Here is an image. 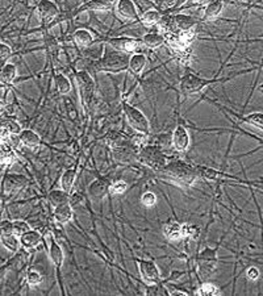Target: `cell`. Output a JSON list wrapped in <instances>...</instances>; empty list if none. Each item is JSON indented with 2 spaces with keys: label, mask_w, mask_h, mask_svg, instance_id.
Here are the masks:
<instances>
[{
  "label": "cell",
  "mask_w": 263,
  "mask_h": 296,
  "mask_svg": "<svg viewBox=\"0 0 263 296\" xmlns=\"http://www.w3.org/2000/svg\"><path fill=\"white\" fill-rule=\"evenodd\" d=\"M147 63V58L145 54L142 53H135L130 54L129 57V63H128V70L132 74L140 75L145 70Z\"/></svg>",
  "instance_id": "obj_20"
},
{
  "label": "cell",
  "mask_w": 263,
  "mask_h": 296,
  "mask_svg": "<svg viewBox=\"0 0 263 296\" xmlns=\"http://www.w3.org/2000/svg\"><path fill=\"white\" fill-rule=\"evenodd\" d=\"M88 193L94 200L104 199L107 193H110V183H107L103 179H95L88 186Z\"/></svg>",
  "instance_id": "obj_17"
},
{
  "label": "cell",
  "mask_w": 263,
  "mask_h": 296,
  "mask_svg": "<svg viewBox=\"0 0 263 296\" xmlns=\"http://www.w3.org/2000/svg\"><path fill=\"white\" fill-rule=\"evenodd\" d=\"M37 11L40 19L44 22H51L58 16V7L51 0H41Z\"/></svg>",
  "instance_id": "obj_14"
},
{
  "label": "cell",
  "mask_w": 263,
  "mask_h": 296,
  "mask_svg": "<svg viewBox=\"0 0 263 296\" xmlns=\"http://www.w3.org/2000/svg\"><path fill=\"white\" fill-rule=\"evenodd\" d=\"M195 295H197V296L220 295V288L216 286V284L208 283V282H205V283L200 284V287H199V288L195 291Z\"/></svg>",
  "instance_id": "obj_35"
},
{
  "label": "cell",
  "mask_w": 263,
  "mask_h": 296,
  "mask_svg": "<svg viewBox=\"0 0 263 296\" xmlns=\"http://www.w3.org/2000/svg\"><path fill=\"white\" fill-rule=\"evenodd\" d=\"M16 154L13 147L7 145L6 142L0 143V165H11L15 162Z\"/></svg>",
  "instance_id": "obj_29"
},
{
  "label": "cell",
  "mask_w": 263,
  "mask_h": 296,
  "mask_svg": "<svg viewBox=\"0 0 263 296\" xmlns=\"http://www.w3.org/2000/svg\"><path fill=\"white\" fill-rule=\"evenodd\" d=\"M45 241H46L47 250H49V258H50L51 263L56 266V268H61L65 262V253H63L61 245L56 241L51 232H46L44 236Z\"/></svg>",
  "instance_id": "obj_9"
},
{
  "label": "cell",
  "mask_w": 263,
  "mask_h": 296,
  "mask_svg": "<svg viewBox=\"0 0 263 296\" xmlns=\"http://www.w3.org/2000/svg\"><path fill=\"white\" fill-rule=\"evenodd\" d=\"M0 208H2V199H0Z\"/></svg>",
  "instance_id": "obj_52"
},
{
  "label": "cell",
  "mask_w": 263,
  "mask_h": 296,
  "mask_svg": "<svg viewBox=\"0 0 263 296\" xmlns=\"http://www.w3.org/2000/svg\"><path fill=\"white\" fill-rule=\"evenodd\" d=\"M117 15L124 20H130V21H136L138 20V11L136 8L135 3L132 0H119L115 6Z\"/></svg>",
  "instance_id": "obj_12"
},
{
  "label": "cell",
  "mask_w": 263,
  "mask_h": 296,
  "mask_svg": "<svg viewBox=\"0 0 263 296\" xmlns=\"http://www.w3.org/2000/svg\"><path fill=\"white\" fill-rule=\"evenodd\" d=\"M197 265H199V273L200 277L209 278L213 273L216 272L217 266V253L215 249L205 248L203 252H200L197 257Z\"/></svg>",
  "instance_id": "obj_6"
},
{
  "label": "cell",
  "mask_w": 263,
  "mask_h": 296,
  "mask_svg": "<svg viewBox=\"0 0 263 296\" xmlns=\"http://www.w3.org/2000/svg\"><path fill=\"white\" fill-rule=\"evenodd\" d=\"M145 293H146V295H170L169 291L158 283L147 284V288L146 291H145Z\"/></svg>",
  "instance_id": "obj_39"
},
{
  "label": "cell",
  "mask_w": 263,
  "mask_h": 296,
  "mask_svg": "<svg viewBox=\"0 0 263 296\" xmlns=\"http://www.w3.org/2000/svg\"><path fill=\"white\" fill-rule=\"evenodd\" d=\"M129 184L122 179H117V181H113L112 183H110V193L111 195H122L125 193L128 190Z\"/></svg>",
  "instance_id": "obj_36"
},
{
  "label": "cell",
  "mask_w": 263,
  "mask_h": 296,
  "mask_svg": "<svg viewBox=\"0 0 263 296\" xmlns=\"http://www.w3.org/2000/svg\"><path fill=\"white\" fill-rule=\"evenodd\" d=\"M76 174H78L76 168H69V170H65L63 174L61 175L60 179L61 188H62L63 191H66L67 193L71 192L72 188H74V184H75L76 181Z\"/></svg>",
  "instance_id": "obj_24"
},
{
  "label": "cell",
  "mask_w": 263,
  "mask_h": 296,
  "mask_svg": "<svg viewBox=\"0 0 263 296\" xmlns=\"http://www.w3.org/2000/svg\"><path fill=\"white\" fill-rule=\"evenodd\" d=\"M162 178L172 183L182 186V187H191L192 184L199 179L197 168L192 167L188 163L180 159L167 162V165L160 171Z\"/></svg>",
  "instance_id": "obj_1"
},
{
  "label": "cell",
  "mask_w": 263,
  "mask_h": 296,
  "mask_svg": "<svg viewBox=\"0 0 263 296\" xmlns=\"http://www.w3.org/2000/svg\"><path fill=\"white\" fill-rule=\"evenodd\" d=\"M27 184V178L24 175L19 174H10L4 178L3 187L6 193H12L19 191Z\"/></svg>",
  "instance_id": "obj_16"
},
{
  "label": "cell",
  "mask_w": 263,
  "mask_h": 296,
  "mask_svg": "<svg viewBox=\"0 0 263 296\" xmlns=\"http://www.w3.org/2000/svg\"><path fill=\"white\" fill-rule=\"evenodd\" d=\"M185 227V238H191V240H195L199 237L200 234V229L195 225L191 224H183Z\"/></svg>",
  "instance_id": "obj_42"
},
{
  "label": "cell",
  "mask_w": 263,
  "mask_h": 296,
  "mask_svg": "<svg viewBox=\"0 0 263 296\" xmlns=\"http://www.w3.org/2000/svg\"><path fill=\"white\" fill-rule=\"evenodd\" d=\"M141 203L142 206L147 207V208H151L157 204V196H155V193L151 192V191H146V192L142 193L141 196Z\"/></svg>",
  "instance_id": "obj_41"
},
{
  "label": "cell",
  "mask_w": 263,
  "mask_h": 296,
  "mask_svg": "<svg viewBox=\"0 0 263 296\" xmlns=\"http://www.w3.org/2000/svg\"><path fill=\"white\" fill-rule=\"evenodd\" d=\"M72 38H74V42L76 44V46L79 47H88L90 45L94 44L95 41L94 35L90 31H87V29H78V31H75Z\"/></svg>",
  "instance_id": "obj_25"
},
{
  "label": "cell",
  "mask_w": 263,
  "mask_h": 296,
  "mask_svg": "<svg viewBox=\"0 0 263 296\" xmlns=\"http://www.w3.org/2000/svg\"><path fill=\"white\" fill-rule=\"evenodd\" d=\"M259 275H260V273H259V270H258L257 267H249L248 268V273H246V278L248 279H250V281H257L258 278H259Z\"/></svg>",
  "instance_id": "obj_44"
},
{
  "label": "cell",
  "mask_w": 263,
  "mask_h": 296,
  "mask_svg": "<svg viewBox=\"0 0 263 296\" xmlns=\"http://www.w3.org/2000/svg\"><path fill=\"white\" fill-rule=\"evenodd\" d=\"M16 74H17L16 66L12 65V63H7V65L3 66L2 71H0V79L4 83H11L16 78Z\"/></svg>",
  "instance_id": "obj_34"
},
{
  "label": "cell",
  "mask_w": 263,
  "mask_h": 296,
  "mask_svg": "<svg viewBox=\"0 0 263 296\" xmlns=\"http://www.w3.org/2000/svg\"><path fill=\"white\" fill-rule=\"evenodd\" d=\"M54 83H56V88L57 91L60 92L61 95H66L69 94L71 91V83L67 78H66L63 74H57L54 77Z\"/></svg>",
  "instance_id": "obj_31"
},
{
  "label": "cell",
  "mask_w": 263,
  "mask_h": 296,
  "mask_svg": "<svg viewBox=\"0 0 263 296\" xmlns=\"http://www.w3.org/2000/svg\"><path fill=\"white\" fill-rule=\"evenodd\" d=\"M241 121L246 122L249 125H253L255 128L260 129L263 132V113L262 112H251L249 115L238 116Z\"/></svg>",
  "instance_id": "obj_30"
},
{
  "label": "cell",
  "mask_w": 263,
  "mask_h": 296,
  "mask_svg": "<svg viewBox=\"0 0 263 296\" xmlns=\"http://www.w3.org/2000/svg\"><path fill=\"white\" fill-rule=\"evenodd\" d=\"M224 10L223 0H212L205 6L204 10V21H212V20L217 19Z\"/></svg>",
  "instance_id": "obj_21"
},
{
  "label": "cell",
  "mask_w": 263,
  "mask_h": 296,
  "mask_svg": "<svg viewBox=\"0 0 263 296\" xmlns=\"http://www.w3.org/2000/svg\"><path fill=\"white\" fill-rule=\"evenodd\" d=\"M20 141H21V145H24L25 147L29 149H36V147L40 146L41 138L36 132H33L32 129H22L19 134Z\"/></svg>",
  "instance_id": "obj_22"
},
{
  "label": "cell",
  "mask_w": 263,
  "mask_h": 296,
  "mask_svg": "<svg viewBox=\"0 0 263 296\" xmlns=\"http://www.w3.org/2000/svg\"><path fill=\"white\" fill-rule=\"evenodd\" d=\"M108 44L122 53H135L140 46V42L130 37H113L108 41Z\"/></svg>",
  "instance_id": "obj_13"
},
{
  "label": "cell",
  "mask_w": 263,
  "mask_h": 296,
  "mask_svg": "<svg viewBox=\"0 0 263 296\" xmlns=\"http://www.w3.org/2000/svg\"><path fill=\"white\" fill-rule=\"evenodd\" d=\"M42 282H44V277H42V274L38 273L37 270H32L31 268V270L27 273V283L31 287L38 286V284H41Z\"/></svg>",
  "instance_id": "obj_37"
},
{
  "label": "cell",
  "mask_w": 263,
  "mask_h": 296,
  "mask_svg": "<svg viewBox=\"0 0 263 296\" xmlns=\"http://www.w3.org/2000/svg\"><path fill=\"white\" fill-rule=\"evenodd\" d=\"M161 13L155 10H149L142 15L141 17V22L142 25L147 27V28H150V27H154V25H157L161 20Z\"/></svg>",
  "instance_id": "obj_32"
},
{
  "label": "cell",
  "mask_w": 263,
  "mask_h": 296,
  "mask_svg": "<svg viewBox=\"0 0 263 296\" xmlns=\"http://www.w3.org/2000/svg\"><path fill=\"white\" fill-rule=\"evenodd\" d=\"M11 133L4 125H0V143H4L8 138H10Z\"/></svg>",
  "instance_id": "obj_46"
},
{
  "label": "cell",
  "mask_w": 263,
  "mask_h": 296,
  "mask_svg": "<svg viewBox=\"0 0 263 296\" xmlns=\"http://www.w3.org/2000/svg\"><path fill=\"white\" fill-rule=\"evenodd\" d=\"M140 275H141L142 281L146 284H155L160 283L161 281V272L160 267L154 261L149 259H140L137 262Z\"/></svg>",
  "instance_id": "obj_7"
},
{
  "label": "cell",
  "mask_w": 263,
  "mask_h": 296,
  "mask_svg": "<svg viewBox=\"0 0 263 296\" xmlns=\"http://www.w3.org/2000/svg\"><path fill=\"white\" fill-rule=\"evenodd\" d=\"M191 2L194 4H197V6H205V4H208L212 0H191Z\"/></svg>",
  "instance_id": "obj_47"
},
{
  "label": "cell",
  "mask_w": 263,
  "mask_h": 296,
  "mask_svg": "<svg viewBox=\"0 0 263 296\" xmlns=\"http://www.w3.org/2000/svg\"><path fill=\"white\" fill-rule=\"evenodd\" d=\"M138 161L142 165L150 167L151 170L157 172H160L169 162L166 156L161 152V149L155 146H150V145L142 146L141 149L138 150Z\"/></svg>",
  "instance_id": "obj_2"
},
{
  "label": "cell",
  "mask_w": 263,
  "mask_h": 296,
  "mask_svg": "<svg viewBox=\"0 0 263 296\" xmlns=\"http://www.w3.org/2000/svg\"><path fill=\"white\" fill-rule=\"evenodd\" d=\"M12 228H13V233L19 237V238H20V236H22L25 232H28L29 229H31L28 223L22 221V220H16V221H12Z\"/></svg>",
  "instance_id": "obj_38"
},
{
  "label": "cell",
  "mask_w": 263,
  "mask_h": 296,
  "mask_svg": "<svg viewBox=\"0 0 263 296\" xmlns=\"http://www.w3.org/2000/svg\"><path fill=\"white\" fill-rule=\"evenodd\" d=\"M163 234L171 242H176L185 238V227L180 223L169 221L163 225Z\"/></svg>",
  "instance_id": "obj_15"
},
{
  "label": "cell",
  "mask_w": 263,
  "mask_h": 296,
  "mask_svg": "<svg viewBox=\"0 0 263 296\" xmlns=\"http://www.w3.org/2000/svg\"><path fill=\"white\" fill-rule=\"evenodd\" d=\"M129 54L122 53V52H113L108 56L104 57L99 63V69L101 71H110V72H120L128 70L129 63Z\"/></svg>",
  "instance_id": "obj_4"
},
{
  "label": "cell",
  "mask_w": 263,
  "mask_h": 296,
  "mask_svg": "<svg viewBox=\"0 0 263 296\" xmlns=\"http://www.w3.org/2000/svg\"><path fill=\"white\" fill-rule=\"evenodd\" d=\"M237 2H248V0H237Z\"/></svg>",
  "instance_id": "obj_51"
},
{
  "label": "cell",
  "mask_w": 263,
  "mask_h": 296,
  "mask_svg": "<svg viewBox=\"0 0 263 296\" xmlns=\"http://www.w3.org/2000/svg\"><path fill=\"white\" fill-rule=\"evenodd\" d=\"M111 7L107 6L106 3H103L101 0H90L86 4L79 8V12H83V11H96V12H106V11L110 10Z\"/></svg>",
  "instance_id": "obj_33"
},
{
  "label": "cell",
  "mask_w": 263,
  "mask_h": 296,
  "mask_svg": "<svg viewBox=\"0 0 263 296\" xmlns=\"http://www.w3.org/2000/svg\"><path fill=\"white\" fill-rule=\"evenodd\" d=\"M175 20L176 29L179 32H191L196 27V19L190 15H183V13H178L174 16Z\"/></svg>",
  "instance_id": "obj_23"
},
{
  "label": "cell",
  "mask_w": 263,
  "mask_h": 296,
  "mask_svg": "<svg viewBox=\"0 0 263 296\" xmlns=\"http://www.w3.org/2000/svg\"><path fill=\"white\" fill-rule=\"evenodd\" d=\"M4 107H6V106H4V104H3V103H2V102H0V113L3 112V109H4Z\"/></svg>",
  "instance_id": "obj_50"
},
{
  "label": "cell",
  "mask_w": 263,
  "mask_h": 296,
  "mask_svg": "<svg viewBox=\"0 0 263 296\" xmlns=\"http://www.w3.org/2000/svg\"><path fill=\"white\" fill-rule=\"evenodd\" d=\"M42 238H44V236L40 232L36 231V229H29L22 236H20V243L25 249H33V248L38 246L42 242Z\"/></svg>",
  "instance_id": "obj_18"
},
{
  "label": "cell",
  "mask_w": 263,
  "mask_h": 296,
  "mask_svg": "<svg viewBox=\"0 0 263 296\" xmlns=\"http://www.w3.org/2000/svg\"><path fill=\"white\" fill-rule=\"evenodd\" d=\"M4 275H6V267H0V281L3 279Z\"/></svg>",
  "instance_id": "obj_49"
},
{
  "label": "cell",
  "mask_w": 263,
  "mask_h": 296,
  "mask_svg": "<svg viewBox=\"0 0 263 296\" xmlns=\"http://www.w3.org/2000/svg\"><path fill=\"white\" fill-rule=\"evenodd\" d=\"M197 174L199 178H205L208 181H215L219 177V172L209 167H197Z\"/></svg>",
  "instance_id": "obj_40"
},
{
  "label": "cell",
  "mask_w": 263,
  "mask_h": 296,
  "mask_svg": "<svg viewBox=\"0 0 263 296\" xmlns=\"http://www.w3.org/2000/svg\"><path fill=\"white\" fill-rule=\"evenodd\" d=\"M103 3H106L108 7H112V6H116V3L119 2V0H101Z\"/></svg>",
  "instance_id": "obj_48"
},
{
  "label": "cell",
  "mask_w": 263,
  "mask_h": 296,
  "mask_svg": "<svg viewBox=\"0 0 263 296\" xmlns=\"http://www.w3.org/2000/svg\"><path fill=\"white\" fill-rule=\"evenodd\" d=\"M111 153H112L113 159L119 163H132L138 161V150L128 143H122L119 146L112 147Z\"/></svg>",
  "instance_id": "obj_10"
},
{
  "label": "cell",
  "mask_w": 263,
  "mask_h": 296,
  "mask_svg": "<svg viewBox=\"0 0 263 296\" xmlns=\"http://www.w3.org/2000/svg\"><path fill=\"white\" fill-rule=\"evenodd\" d=\"M3 125L6 127L7 129H8V132H10L11 134H16V136H17V134H20V132L22 131L19 122L13 121V120H7V121L4 122Z\"/></svg>",
  "instance_id": "obj_43"
},
{
  "label": "cell",
  "mask_w": 263,
  "mask_h": 296,
  "mask_svg": "<svg viewBox=\"0 0 263 296\" xmlns=\"http://www.w3.org/2000/svg\"><path fill=\"white\" fill-rule=\"evenodd\" d=\"M211 83H212V81H207V79L200 78V77L190 72V74L182 77V79L179 82V88H180V92L186 96H194Z\"/></svg>",
  "instance_id": "obj_5"
},
{
  "label": "cell",
  "mask_w": 263,
  "mask_h": 296,
  "mask_svg": "<svg viewBox=\"0 0 263 296\" xmlns=\"http://www.w3.org/2000/svg\"><path fill=\"white\" fill-rule=\"evenodd\" d=\"M12 54V49L8 45L0 44V59H6Z\"/></svg>",
  "instance_id": "obj_45"
},
{
  "label": "cell",
  "mask_w": 263,
  "mask_h": 296,
  "mask_svg": "<svg viewBox=\"0 0 263 296\" xmlns=\"http://www.w3.org/2000/svg\"><path fill=\"white\" fill-rule=\"evenodd\" d=\"M158 28L162 32L163 36L171 35V33H175L178 32L175 25V20H174V16H162L158 22Z\"/></svg>",
  "instance_id": "obj_27"
},
{
  "label": "cell",
  "mask_w": 263,
  "mask_h": 296,
  "mask_svg": "<svg viewBox=\"0 0 263 296\" xmlns=\"http://www.w3.org/2000/svg\"><path fill=\"white\" fill-rule=\"evenodd\" d=\"M69 195L70 193L63 191L62 188H60V190H51L50 192H49V195H47V200H49V203L56 208V207L69 203L70 200Z\"/></svg>",
  "instance_id": "obj_26"
},
{
  "label": "cell",
  "mask_w": 263,
  "mask_h": 296,
  "mask_svg": "<svg viewBox=\"0 0 263 296\" xmlns=\"http://www.w3.org/2000/svg\"><path fill=\"white\" fill-rule=\"evenodd\" d=\"M171 143L172 147L178 152V153H185L187 152L191 143V138H190V133H188L187 128L183 125H178L171 136Z\"/></svg>",
  "instance_id": "obj_11"
},
{
  "label": "cell",
  "mask_w": 263,
  "mask_h": 296,
  "mask_svg": "<svg viewBox=\"0 0 263 296\" xmlns=\"http://www.w3.org/2000/svg\"><path fill=\"white\" fill-rule=\"evenodd\" d=\"M0 242L6 249L11 250V252H17L19 248L21 246L20 243V238L13 233L12 223L6 221L4 224L0 225Z\"/></svg>",
  "instance_id": "obj_8"
},
{
  "label": "cell",
  "mask_w": 263,
  "mask_h": 296,
  "mask_svg": "<svg viewBox=\"0 0 263 296\" xmlns=\"http://www.w3.org/2000/svg\"><path fill=\"white\" fill-rule=\"evenodd\" d=\"M122 111H124V115H125L128 122L132 125V128L144 136L150 133V122H149L146 116L142 113V111H140L132 104L126 103V102H122Z\"/></svg>",
  "instance_id": "obj_3"
},
{
  "label": "cell",
  "mask_w": 263,
  "mask_h": 296,
  "mask_svg": "<svg viewBox=\"0 0 263 296\" xmlns=\"http://www.w3.org/2000/svg\"><path fill=\"white\" fill-rule=\"evenodd\" d=\"M53 216L57 224L65 225L69 221H71L72 216H74V211H72L71 204L66 203V204H62V206L56 207Z\"/></svg>",
  "instance_id": "obj_19"
},
{
  "label": "cell",
  "mask_w": 263,
  "mask_h": 296,
  "mask_svg": "<svg viewBox=\"0 0 263 296\" xmlns=\"http://www.w3.org/2000/svg\"><path fill=\"white\" fill-rule=\"evenodd\" d=\"M142 42H144L145 46H147L149 49H158L160 46H162L166 41L163 35L160 33H146V35L142 37Z\"/></svg>",
  "instance_id": "obj_28"
}]
</instances>
